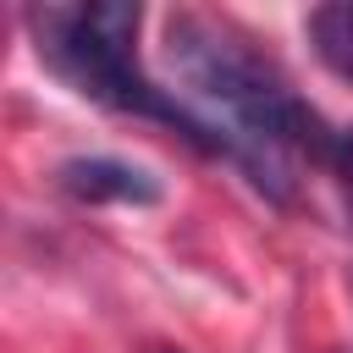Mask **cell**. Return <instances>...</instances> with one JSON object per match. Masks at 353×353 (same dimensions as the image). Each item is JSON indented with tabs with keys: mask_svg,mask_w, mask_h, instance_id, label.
<instances>
[{
	"mask_svg": "<svg viewBox=\"0 0 353 353\" xmlns=\"http://www.w3.org/2000/svg\"><path fill=\"white\" fill-rule=\"evenodd\" d=\"M55 182L77 199V204H160V182L127 160H105V154H88V160H66L55 171Z\"/></svg>",
	"mask_w": 353,
	"mask_h": 353,
	"instance_id": "3",
	"label": "cell"
},
{
	"mask_svg": "<svg viewBox=\"0 0 353 353\" xmlns=\"http://www.w3.org/2000/svg\"><path fill=\"white\" fill-rule=\"evenodd\" d=\"M28 33H33L39 61L55 77H66L83 99H94L105 110H121V116H143V121L176 127L204 154H226V138L199 110H188L176 94L154 88L138 72V50H132V39H138V6H127V0L28 6Z\"/></svg>",
	"mask_w": 353,
	"mask_h": 353,
	"instance_id": "2",
	"label": "cell"
},
{
	"mask_svg": "<svg viewBox=\"0 0 353 353\" xmlns=\"http://www.w3.org/2000/svg\"><path fill=\"white\" fill-rule=\"evenodd\" d=\"M165 61L204 105L221 110L226 154L243 165V176L259 193L287 199L298 154L331 165L336 132H325V121L298 99L287 72L237 22H226L215 11H193V6L171 11V22H165Z\"/></svg>",
	"mask_w": 353,
	"mask_h": 353,
	"instance_id": "1",
	"label": "cell"
},
{
	"mask_svg": "<svg viewBox=\"0 0 353 353\" xmlns=\"http://www.w3.org/2000/svg\"><path fill=\"white\" fill-rule=\"evenodd\" d=\"M331 171H336V182H342V199H347V215H353V127H342V132H336Z\"/></svg>",
	"mask_w": 353,
	"mask_h": 353,
	"instance_id": "5",
	"label": "cell"
},
{
	"mask_svg": "<svg viewBox=\"0 0 353 353\" xmlns=\"http://www.w3.org/2000/svg\"><path fill=\"white\" fill-rule=\"evenodd\" d=\"M149 353H176V347H149Z\"/></svg>",
	"mask_w": 353,
	"mask_h": 353,
	"instance_id": "6",
	"label": "cell"
},
{
	"mask_svg": "<svg viewBox=\"0 0 353 353\" xmlns=\"http://www.w3.org/2000/svg\"><path fill=\"white\" fill-rule=\"evenodd\" d=\"M303 33H309L314 55H320L342 83H353V0L314 6V11H309V22H303Z\"/></svg>",
	"mask_w": 353,
	"mask_h": 353,
	"instance_id": "4",
	"label": "cell"
}]
</instances>
